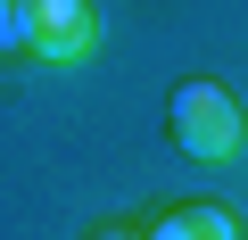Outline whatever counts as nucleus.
I'll return each instance as SVG.
<instances>
[{
    "label": "nucleus",
    "instance_id": "obj_1",
    "mask_svg": "<svg viewBox=\"0 0 248 240\" xmlns=\"http://www.w3.org/2000/svg\"><path fill=\"white\" fill-rule=\"evenodd\" d=\"M174 141H182L190 158H207V166H215V158H240V141H248V133H240V99H232L223 83H182V91H174Z\"/></svg>",
    "mask_w": 248,
    "mask_h": 240
},
{
    "label": "nucleus",
    "instance_id": "obj_2",
    "mask_svg": "<svg viewBox=\"0 0 248 240\" xmlns=\"http://www.w3.org/2000/svg\"><path fill=\"white\" fill-rule=\"evenodd\" d=\"M25 25H33V58H58V66L91 58V42H99L91 0H25Z\"/></svg>",
    "mask_w": 248,
    "mask_h": 240
},
{
    "label": "nucleus",
    "instance_id": "obj_3",
    "mask_svg": "<svg viewBox=\"0 0 248 240\" xmlns=\"http://www.w3.org/2000/svg\"><path fill=\"white\" fill-rule=\"evenodd\" d=\"M149 240H240V224H232L223 207H207V199H199V207H174Z\"/></svg>",
    "mask_w": 248,
    "mask_h": 240
},
{
    "label": "nucleus",
    "instance_id": "obj_4",
    "mask_svg": "<svg viewBox=\"0 0 248 240\" xmlns=\"http://www.w3.org/2000/svg\"><path fill=\"white\" fill-rule=\"evenodd\" d=\"M0 50H33V25H25V0H0Z\"/></svg>",
    "mask_w": 248,
    "mask_h": 240
},
{
    "label": "nucleus",
    "instance_id": "obj_5",
    "mask_svg": "<svg viewBox=\"0 0 248 240\" xmlns=\"http://www.w3.org/2000/svg\"><path fill=\"white\" fill-rule=\"evenodd\" d=\"M91 240H149V232H124V224H108V232H91Z\"/></svg>",
    "mask_w": 248,
    "mask_h": 240
}]
</instances>
